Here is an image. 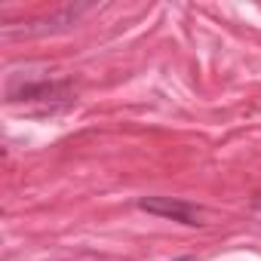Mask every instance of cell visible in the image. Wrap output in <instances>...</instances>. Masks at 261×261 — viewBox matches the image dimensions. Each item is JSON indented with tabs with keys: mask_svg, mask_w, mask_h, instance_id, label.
<instances>
[{
	"mask_svg": "<svg viewBox=\"0 0 261 261\" xmlns=\"http://www.w3.org/2000/svg\"><path fill=\"white\" fill-rule=\"evenodd\" d=\"M139 209H145L151 215L181 221V224H206V218H209L206 209H200L194 203H185V200H172V197H145V200H139Z\"/></svg>",
	"mask_w": 261,
	"mask_h": 261,
	"instance_id": "cell-1",
	"label": "cell"
},
{
	"mask_svg": "<svg viewBox=\"0 0 261 261\" xmlns=\"http://www.w3.org/2000/svg\"><path fill=\"white\" fill-rule=\"evenodd\" d=\"M255 206H258V209H261V200H255Z\"/></svg>",
	"mask_w": 261,
	"mask_h": 261,
	"instance_id": "cell-2",
	"label": "cell"
}]
</instances>
